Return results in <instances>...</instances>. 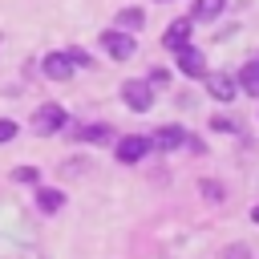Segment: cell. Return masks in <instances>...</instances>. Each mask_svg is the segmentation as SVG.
Wrapping results in <instances>:
<instances>
[{"label": "cell", "instance_id": "44dd1931", "mask_svg": "<svg viewBox=\"0 0 259 259\" xmlns=\"http://www.w3.org/2000/svg\"><path fill=\"white\" fill-rule=\"evenodd\" d=\"M150 85H154V89L170 85V73H166V69H150Z\"/></svg>", "mask_w": 259, "mask_h": 259}, {"label": "cell", "instance_id": "9a60e30c", "mask_svg": "<svg viewBox=\"0 0 259 259\" xmlns=\"http://www.w3.org/2000/svg\"><path fill=\"white\" fill-rule=\"evenodd\" d=\"M12 182H16V186H36V182H40V170H36V166H16V170H12Z\"/></svg>", "mask_w": 259, "mask_h": 259}, {"label": "cell", "instance_id": "52a82bcc", "mask_svg": "<svg viewBox=\"0 0 259 259\" xmlns=\"http://www.w3.org/2000/svg\"><path fill=\"white\" fill-rule=\"evenodd\" d=\"M186 130L182 125H158L154 134H150V142H154V150H162V154H174V150H182L186 146Z\"/></svg>", "mask_w": 259, "mask_h": 259}, {"label": "cell", "instance_id": "9c48e42d", "mask_svg": "<svg viewBox=\"0 0 259 259\" xmlns=\"http://www.w3.org/2000/svg\"><path fill=\"white\" fill-rule=\"evenodd\" d=\"M202 81H206V93H210L214 101H235V97H239V81H235L231 73H206Z\"/></svg>", "mask_w": 259, "mask_h": 259}, {"label": "cell", "instance_id": "2e32d148", "mask_svg": "<svg viewBox=\"0 0 259 259\" xmlns=\"http://www.w3.org/2000/svg\"><path fill=\"white\" fill-rule=\"evenodd\" d=\"M198 190H202V198H210V202H223V198H227L223 182H214V178H202V182H198Z\"/></svg>", "mask_w": 259, "mask_h": 259}, {"label": "cell", "instance_id": "5bb4252c", "mask_svg": "<svg viewBox=\"0 0 259 259\" xmlns=\"http://www.w3.org/2000/svg\"><path fill=\"white\" fill-rule=\"evenodd\" d=\"M190 24H194V20H174V24H170V28L162 32V40H166V49H174V45H182V40L190 36Z\"/></svg>", "mask_w": 259, "mask_h": 259}, {"label": "cell", "instance_id": "e0dca14e", "mask_svg": "<svg viewBox=\"0 0 259 259\" xmlns=\"http://www.w3.org/2000/svg\"><path fill=\"white\" fill-rule=\"evenodd\" d=\"M210 130H219V134H239V121L219 113V117H210Z\"/></svg>", "mask_w": 259, "mask_h": 259}, {"label": "cell", "instance_id": "7a4b0ae2", "mask_svg": "<svg viewBox=\"0 0 259 259\" xmlns=\"http://www.w3.org/2000/svg\"><path fill=\"white\" fill-rule=\"evenodd\" d=\"M65 125H69V113H65V105H57V101H45V105L32 113V134H40V138L61 134Z\"/></svg>", "mask_w": 259, "mask_h": 259}, {"label": "cell", "instance_id": "30bf717a", "mask_svg": "<svg viewBox=\"0 0 259 259\" xmlns=\"http://www.w3.org/2000/svg\"><path fill=\"white\" fill-rule=\"evenodd\" d=\"M40 69H45V77H49V81H69L77 65L69 61V53H49V57L40 61Z\"/></svg>", "mask_w": 259, "mask_h": 259}, {"label": "cell", "instance_id": "603a6c76", "mask_svg": "<svg viewBox=\"0 0 259 259\" xmlns=\"http://www.w3.org/2000/svg\"><path fill=\"white\" fill-rule=\"evenodd\" d=\"M162 4H170V0H162Z\"/></svg>", "mask_w": 259, "mask_h": 259}, {"label": "cell", "instance_id": "ac0fdd59", "mask_svg": "<svg viewBox=\"0 0 259 259\" xmlns=\"http://www.w3.org/2000/svg\"><path fill=\"white\" fill-rule=\"evenodd\" d=\"M16 134H20V125H16L12 117H0V146H4V142H16Z\"/></svg>", "mask_w": 259, "mask_h": 259}, {"label": "cell", "instance_id": "3957f363", "mask_svg": "<svg viewBox=\"0 0 259 259\" xmlns=\"http://www.w3.org/2000/svg\"><path fill=\"white\" fill-rule=\"evenodd\" d=\"M121 101H125L134 113H150V109H154V85H150L146 77L121 81Z\"/></svg>", "mask_w": 259, "mask_h": 259}, {"label": "cell", "instance_id": "7c38bea8", "mask_svg": "<svg viewBox=\"0 0 259 259\" xmlns=\"http://www.w3.org/2000/svg\"><path fill=\"white\" fill-rule=\"evenodd\" d=\"M146 24V12L142 8H121L117 16H113V28H125V32H134V28H142Z\"/></svg>", "mask_w": 259, "mask_h": 259}, {"label": "cell", "instance_id": "8992f818", "mask_svg": "<svg viewBox=\"0 0 259 259\" xmlns=\"http://www.w3.org/2000/svg\"><path fill=\"white\" fill-rule=\"evenodd\" d=\"M69 138H73L77 146H109V142H113V125H105V121H85V125H73Z\"/></svg>", "mask_w": 259, "mask_h": 259}, {"label": "cell", "instance_id": "277c9868", "mask_svg": "<svg viewBox=\"0 0 259 259\" xmlns=\"http://www.w3.org/2000/svg\"><path fill=\"white\" fill-rule=\"evenodd\" d=\"M101 49H105L113 61H130L134 49H138V40H134L125 28H105V32H101Z\"/></svg>", "mask_w": 259, "mask_h": 259}, {"label": "cell", "instance_id": "8fae6325", "mask_svg": "<svg viewBox=\"0 0 259 259\" xmlns=\"http://www.w3.org/2000/svg\"><path fill=\"white\" fill-rule=\"evenodd\" d=\"M235 81H239V89H243L247 97H259V61H251V65H243V73H239Z\"/></svg>", "mask_w": 259, "mask_h": 259}, {"label": "cell", "instance_id": "4fadbf2b", "mask_svg": "<svg viewBox=\"0 0 259 259\" xmlns=\"http://www.w3.org/2000/svg\"><path fill=\"white\" fill-rule=\"evenodd\" d=\"M223 8H227V0H194V12H190V20H214Z\"/></svg>", "mask_w": 259, "mask_h": 259}, {"label": "cell", "instance_id": "d6986e66", "mask_svg": "<svg viewBox=\"0 0 259 259\" xmlns=\"http://www.w3.org/2000/svg\"><path fill=\"white\" fill-rule=\"evenodd\" d=\"M223 259H251V247H247V243H231V247L223 251Z\"/></svg>", "mask_w": 259, "mask_h": 259}, {"label": "cell", "instance_id": "ffe728a7", "mask_svg": "<svg viewBox=\"0 0 259 259\" xmlns=\"http://www.w3.org/2000/svg\"><path fill=\"white\" fill-rule=\"evenodd\" d=\"M69 53V61L77 65V69H89V53H81V49H65Z\"/></svg>", "mask_w": 259, "mask_h": 259}, {"label": "cell", "instance_id": "6da1fadb", "mask_svg": "<svg viewBox=\"0 0 259 259\" xmlns=\"http://www.w3.org/2000/svg\"><path fill=\"white\" fill-rule=\"evenodd\" d=\"M150 150H154V142H150L146 134H125V138L113 142V158H117L121 166H138V162H146Z\"/></svg>", "mask_w": 259, "mask_h": 259}, {"label": "cell", "instance_id": "5b68a950", "mask_svg": "<svg viewBox=\"0 0 259 259\" xmlns=\"http://www.w3.org/2000/svg\"><path fill=\"white\" fill-rule=\"evenodd\" d=\"M170 53H174V61H178V69H182L186 77H194V81H198V77H206V57H202V53H198L190 40L174 45Z\"/></svg>", "mask_w": 259, "mask_h": 259}, {"label": "cell", "instance_id": "7402d4cb", "mask_svg": "<svg viewBox=\"0 0 259 259\" xmlns=\"http://www.w3.org/2000/svg\"><path fill=\"white\" fill-rule=\"evenodd\" d=\"M251 223H255V227H259V202H255V206H251Z\"/></svg>", "mask_w": 259, "mask_h": 259}, {"label": "cell", "instance_id": "ba28073f", "mask_svg": "<svg viewBox=\"0 0 259 259\" xmlns=\"http://www.w3.org/2000/svg\"><path fill=\"white\" fill-rule=\"evenodd\" d=\"M32 202H36V210L40 214H61L65 210V190L61 186H32Z\"/></svg>", "mask_w": 259, "mask_h": 259}]
</instances>
